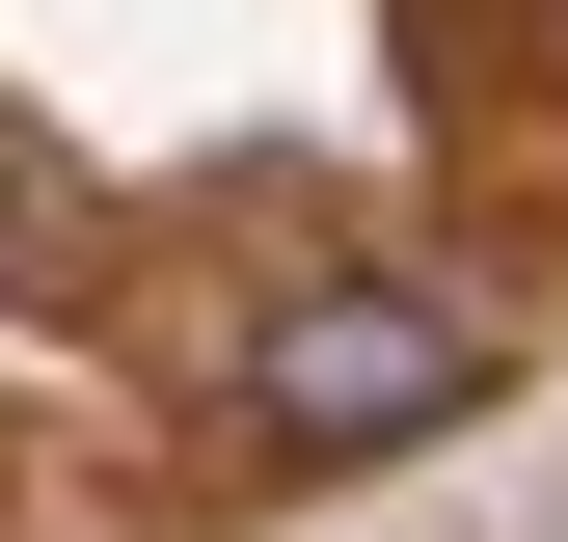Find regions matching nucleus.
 I'll list each match as a JSON object with an SVG mask.
<instances>
[{
    "label": "nucleus",
    "instance_id": "nucleus-2",
    "mask_svg": "<svg viewBox=\"0 0 568 542\" xmlns=\"http://www.w3.org/2000/svg\"><path fill=\"white\" fill-rule=\"evenodd\" d=\"M541 28H568V0H541Z\"/></svg>",
    "mask_w": 568,
    "mask_h": 542
},
{
    "label": "nucleus",
    "instance_id": "nucleus-1",
    "mask_svg": "<svg viewBox=\"0 0 568 542\" xmlns=\"http://www.w3.org/2000/svg\"><path fill=\"white\" fill-rule=\"evenodd\" d=\"M487 406V299L460 271H298V299L244 325V434L271 461H406Z\"/></svg>",
    "mask_w": 568,
    "mask_h": 542
}]
</instances>
